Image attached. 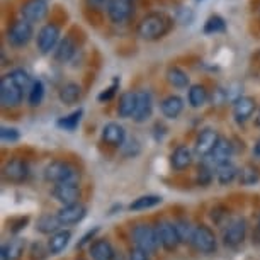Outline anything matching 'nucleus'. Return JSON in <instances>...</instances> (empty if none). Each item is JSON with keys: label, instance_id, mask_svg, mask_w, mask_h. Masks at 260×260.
I'll list each match as a JSON object with an SVG mask.
<instances>
[{"label": "nucleus", "instance_id": "39", "mask_svg": "<svg viewBox=\"0 0 260 260\" xmlns=\"http://www.w3.org/2000/svg\"><path fill=\"white\" fill-rule=\"evenodd\" d=\"M0 138H2L4 143H16V141L21 138V133L16 127H9V126H2L0 129Z\"/></svg>", "mask_w": 260, "mask_h": 260}, {"label": "nucleus", "instance_id": "20", "mask_svg": "<svg viewBox=\"0 0 260 260\" xmlns=\"http://www.w3.org/2000/svg\"><path fill=\"white\" fill-rule=\"evenodd\" d=\"M192 160H194V151L190 150L189 146H184V145L177 146V148L172 151V155H170L172 169L179 170V172L189 169L190 164H192Z\"/></svg>", "mask_w": 260, "mask_h": 260}, {"label": "nucleus", "instance_id": "50", "mask_svg": "<svg viewBox=\"0 0 260 260\" xmlns=\"http://www.w3.org/2000/svg\"><path fill=\"white\" fill-rule=\"evenodd\" d=\"M258 226H260V219H258Z\"/></svg>", "mask_w": 260, "mask_h": 260}, {"label": "nucleus", "instance_id": "17", "mask_svg": "<svg viewBox=\"0 0 260 260\" xmlns=\"http://www.w3.org/2000/svg\"><path fill=\"white\" fill-rule=\"evenodd\" d=\"M107 16L114 24L124 22L133 12V2L131 0H109L107 4Z\"/></svg>", "mask_w": 260, "mask_h": 260}, {"label": "nucleus", "instance_id": "45", "mask_svg": "<svg viewBox=\"0 0 260 260\" xmlns=\"http://www.w3.org/2000/svg\"><path fill=\"white\" fill-rule=\"evenodd\" d=\"M89 2L92 4V6H95V7H101V6H106L107 7L109 0H89Z\"/></svg>", "mask_w": 260, "mask_h": 260}, {"label": "nucleus", "instance_id": "13", "mask_svg": "<svg viewBox=\"0 0 260 260\" xmlns=\"http://www.w3.org/2000/svg\"><path fill=\"white\" fill-rule=\"evenodd\" d=\"M87 214V208L80 203L77 204H70V206H61L58 209V219H60L61 226H72V224L80 223Z\"/></svg>", "mask_w": 260, "mask_h": 260}, {"label": "nucleus", "instance_id": "42", "mask_svg": "<svg viewBox=\"0 0 260 260\" xmlns=\"http://www.w3.org/2000/svg\"><path fill=\"white\" fill-rule=\"evenodd\" d=\"M177 22H180V24H190L192 22V19H194V14H192V11L190 9H185V7H182V9H179L177 11Z\"/></svg>", "mask_w": 260, "mask_h": 260}, {"label": "nucleus", "instance_id": "38", "mask_svg": "<svg viewBox=\"0 0 260 260\" xmlns=\"http://www.w3.org/2000/svg\"><path fill=\"white\" fill-rule=\"evenodd\" d=\"M7 253H9V258L11 260H19L21 255L24 253V247H26V242L22 238H16V240H11L7 245Z\"/></svg>", "mask_w": 260, "mask_h": 260}, {"label": "nucleus", "instance_id": "6", "mask_svg": "<svg viewBox=\"0 0 260 260\" xmlns=\"http://www.w3.org/2000/svg\"><path fill=\"white\" fill-rule=\"evenodd\" d=\"M32 34H34L32 24L24 21V19H19V21H16L11 27H9L7 41H9V45L14 48H22L32 39Z\"/></svg>", "mask_w": 260, "mask_h": 260}, {"label": "nucleus", "instance_id": "46", "mask_svg": "<svg viewBox=\"0 0 260 260\" xmlns=\"http://www.w3.org/2000/svg\"><path fill=\"white\" fill-rule=\"evenodd\" d=\"M253 156L257 160H260V140H257V143L253 146Z\"/></svg>", "mask_w": 260, "mask_h": 260}, {"label": "nucleus", "instance_id": "51", "mask_svg": "<svg viewBox=\"0 0 260 260\" xmlns=\"http://www.w3.org/2000/svg\"><path fill=\"white\" fill-rule=\"evenodd\" d=\"M199 2H201V0H199Z\"/></svg>", "mask_w": 260, "mask_h": 260}, {"label": "nucleus", "instance_id": "43", "mask_svg": "<svg viewBox=\"0 0 260 260\" xmlns=\"http://www.w3.org/2000/svg\"><path fill=\"white\" fill-rule=\"evenodd\" d=\"M211 179H213V174H211L209 169H206V167H203V169H199V174H198V180L199 184H209Z\"/></svg>", "mask_w": 260, "mask_h": 260}, {"label": "nucleus", "instance_id": "35", "mask_svg": "<svg viewBox=\"0 0 260 260\" xmlns=\"http://www.w3.org/2000/svg\"><path fill=\"white\" fill-rule=\"evenodd\" d=\"M82 114H83V111H82V109L73 111L72 114H68V116H65V117H61V119H58L56 124L60 126V127H63V129H67V131H73L78 124H80Z\"/></svg>", "mask_w": 260, "mask_h": 260}, {"label": "nucleus", "instance_id": "22", "mask_svg": "<svg viewBox=\"0 0 260 260\" xmlns=\"http://www.w3.org/2000/svg\"><path fill=\"white\" fill-rule=\"evenodd\" d=\"M89 252H90L92 260H112L116 257L114 247H112L109 240H106V238H99V240H95V242H92Z\"/></svg>", "mask_w": 260, "mask_h": 260}, {"label": "nucleus", "instance_id": "40", "mask_svg": "<svg viewBox=\"0 0 260 260\" xmlns=\"http://www.w3.org/2000/svg\"><path fill=\"white\" fill-rule=\"evenodd\" d=\"M117 87H119V78H114L112 85H111V87H107V89H104L99 95H97V101H99V102H109V101L112 99V97L116 95Z\"/></svg>", "mask_w": 260, "mask_h": 260}, {"label": "nucleus", "instance_id": "4", "mask_svg": "<svg viewBox=\"0 0 260 260\" xmlns=\"http://www.w3.org/2000/svg\"><path fill=\"white\" fill-rule=\"evenodd\" d=\"M60 36H61V29L55 22H48L45 24L38 32L36 43H38V50L43 55H50L51 51L56 50V46L60 45Z\"/></svg>", "mask_w": 260, "mask_h": 260}, {"label": "nucleus", "instance_id": "25", "mask_svg": "<svg viewBox=\"0 0 260 260\" xmlns=\"http://www.w3.org/2000/svg\"><path fill=\"white\" fill-rule=\"evenodd\" d=\"M72 240V232L70 230H60L55 235H51L50 240H48V248H50L51 255H58L61 253L63 250L68 247Z\"/></svg>", "mask_w": 260, "mask_h": 260}, {"label": "nucleus", "instance_id": "33", "mask_svg": "<svg viewBox=\"0 0 260 260\" xmlns=\"http://www.w3.org/2000/svg\"><path fill=\"white\" fill-rule=\"evenodd\" d=\"M45 99V83L41 80H34L31 90H29V95H27V102L31 107H38L39 104Z\"/></svg>", "mask_w": 260, "mask_h": 260}, {"label": "nucleus", "instance_id": "28", "mask_svg": "<svg viewBox=\"0 0 260 260\" xmlns=\"http://www.w3.org/2000/svg\"><path fill=\"white\" fill-rule=\"evenodd\" d=\"M209 99V94L206 90L204 85L201 83H194V85L189 87V92H187V101H189V106L194 107V109H199L203 107L206 102Z\"/></svg>", "mask_w": 260, "mask_h": 260}, {"label": "nucleus", "instance_id": "23", "mask_svg": "<svg viewBox=\"0 0 260 260\" xmlns=\"http://www.w3.org/2000/svg\"><path fill=\"white\" fill-rule=\"evenodd\" d=\"M184 109V101L179 95H167L164 101L160 102V111L167 119H177L180 112Z\"/></svg>", "mask_w": 260, "mask_h": 260}, {"label": "nucleus", "instance_id": "41", "mask_svg": "<svg viewBox=\"0 0 260 260\" xmlns=\"http://www.w3.org/2000/svg\"><path fill=\"white\" fill-rule=\"evenodd\" d=\"M48 253H50V248L45 250L41 243H34L31 248V260H45Z\"/></svg>", "mask_w": 260, "mask_h": 260}, {"label": "nucleus", "instance_id": "3", "mask_svg": "<svg viewBox=\"0 0 260 260\" xmlns=\"http://www.w3.org/2000/svg\"><path fill=\"white\" fill-rule=\"evenodd\" d=\"M45 179L55 185L65 182H77L78 172L75 167H72L67 161H51L45 169Z\"/></svg>", "mask_w": 260, "mask_h": 260}, {"label": "nucleus", "instance_id": "1", "mask_svg": "<svg viewBox=\"0 0 260 260\" xmlns=\"http://www.w3.org/2000/svg\"><path fill=\"white\" fill-rule=\"evenodd\" d=\"M172 24H174V21L165 12H150L140 21L136 31H138V36L141 39L156 41V39H161L170 31Z\"/></svg>", "mask_w": 260, "mask_h": 260}, {"label": "nucleus", "instance_id": "32", "mask_svg": "<svg viewBox=\"0 0 260 260\" xmlns=\"http://www.w3.org/2000/svg\"><path fill=\"white\" fill-rule=\"evenodd\" d=\"M204 34H218V32H224L226 31V22L221 16L214 14V16L208 17V21L204 22V27H203Z\"/></svg>", "mask_w": 260, "mask_h": 260}, {"label": "nucleus", "instance_id": "15", "mask_svg": "<svg viewBox=\"0 0 260 260\" xmlns=\"http://www.w3.org/2000/svg\"><path fill=\"white\" fill-rule=\"evenodd\" d=\"M232 155H233V145H232V141H230L228 138H219V141L216 143L214 146V150L211 151V155L208 156V160H209V164L213 165V167H221L224 164H230V158H232Z\"/></svg>", "mask_w": 260, "mask_h": 260}, {"label": "nucleus", "instance_id": "21", "mask_svg": "<svg viewBox=\"0 0 260 260\" xmlns=\"http://www.w3.org/2000/svg\"><path fill=\"white\" fill-rule=\"evenodd\" d=\"M136 106H138V92L127 90L124 94H121L119 102H117V114L122 119H127V117H133Z\"/></svg>", "mask_w": 260, "mask_h": 260}, {"label": "nucleus", "instance_id": "16", "mask_svg": "<svg viewBox=\"0 0 260 260\" xmlns=\"http://www.w3.org/2000/svg\"><path fill=\"white\" fill-rule=\"evenodd\" d=\"M257 109V101L250 95H240L238 99L233 102V116L237 122H245L248 121L252 114Z\"/></svg>", "mask_w": 260, "mask_h": 260}, {"label": "nucleus", "instance_id": "36", "mask_svg": "<svg viewBox=\"0 0 260 260\" xmlns=\"http://www.w3.org/2000/svg\"><path fill=\"white\" fill-rule=\"evenodd\" d=\"M258 179H260L258 170L255 169V167H252V165L243 167V169L240 170V174H238V180H240V184H242V185H252V184L257 182Z\"/></svg>", "mask_w": 260, "mask_h": 260}, {"label": "nucleus", "instance_id": "7", "mask_svg": "<svg viewBox=\"0 0 260 260\" xmlns=\"http://www.w3.org/2000/svg\"><path fill=\"white\" fill-rule=\"evenodd\" d=\"M2 175L7 182L21 184L29 177V165L26 160L22 158H11L6 161L2 169Z\"/></svg>", "mask_w": 260, "mask_h": 260}, {"label": "nucleus", "instance_id": "47", "mask_svg": "<svg viewBox=\"0 0 260 260\" xmlns=\"http://www.w3.org/2000/svg\"><path fill=\"white\" fill-rule=\"evenodd\" d=\"M0 260H11L9 258V253H7V247L4 245L2 248H0Z\"/></svg>", "mask_w": 260, "mask_h": 260}, {"label": "nucleus", "instance_id": "19", "mask_svg": "<svg viewBox=\"0 0 260 260\" xmlns=\"http://www.w3.org/2000/svg\"><path fill=\"white\" fill-rule=\"evenodd\" d=\"M102 141L111 146H122L126 141V129L119 122H107L102 127Z\"/></svg>", "mask_w": 260, "mask_h": 260}, {"label": "nucleus", "instance_id": "9", "mask_svg": "<svg viewBox=\"0 0 260 260\" xmlns=\"http://www.w3.org/2000/svg\"><path fill=\"white\" fill-rule=\"evenodd\" d=\"M156 237H158V243L164 247L167 252H174L179 247L180 238L177 233V226L172 221H160L156 224Z\"/></svg>", "mask_w": 260, "mask_h": 260}, {"label": "nucleus", "instance_id": "18", "mask_svg": "<svg viewBox=\"0 0 260 260\" xmlns=\"http://www.w3.org/2000/svg\"><path fill=\"white\" fill-rule=\"evenodd\" d=\"M153 114V97L148 90L138 92V106H136L133 121L135 122H145L148 121Z\"/></svg>", "mask_w": 260, "mask_h": 260}, {"label": "nucleus", "instance_id": "29", "mask_svg": "<svg viewBox=\"0 0 260 260\" xmlns=\"http://www.w3.org/2000/svg\"><path fill=\"white\" fill-rule=\"evenodd\" d=\"M165 77H167V82H169L172 87H175V89H185V87H189V82H190L189 75L180 67H169Z\"/></svg>", "mask_w": 260, "mask_h": 260}, {"label": "nucleus", "instance_id": "12", "mask_svg": "<svg viewBox=\"0 0 260 260\" xmlns=\"http://www.w3.org/2000/svg\"><path fill=\"white\" fill-rule=\"evenodd\" d=\"M48 2L46 0H26L21 7V16L27 22H39L48 16Z\"/></svg>", "mask_w": 260, "mask_h": 260}, {"label": "nucleus", "instance_id": "5", "mask_svg": "<svg viewBox=\"0 0 260 260\" xmlns=\"http://www.w3.org/2000/svg\"><path fill=\"white\" fill-rule=\"evenodd\" d=\"M22 89L12 80V77L9 73L4 75L2 80H0V102H2V107H6V109L17 107L22 102Z\"/></svg>", "mask_w": 260, "mask_h": 260}, {"label": "nucleus", "instance_id": "34", "mask_svg": "<svg viewBox=\"0 0 260 260\" xmlns=\"http://www.w3.org/2000/svg\"><path fill=\"white\" fill-rule=\"evenodd\" d=\"M9 75L12 77V80L17 83L19 87L22 89V92H29L31 90V87H32V83L34 80H31V77H29V73L27 72H24L22 68H16V70H12Z\"/></svg>", "mask_w": 260, "mask_h": 260}, {"label": "nucleus", "instance_id": "31", "mask_svg": "<svg viewBox=\"0 0 260 260\" xmlns=\"http://www.w3.org/2000/svg\"><path fill=\"white\" fill-rule=\"evenodd\" d=\"M158 204H161L160 196L148 194V196H141V198L135 199L133 203L129 204V209L131 211H145V209L155 208V206H158Z\"/></svg>", "mask_w": 260, "mask_h": 260}, {"label": "nucleus", "instance_id": "37", "mask_svg": "<svg viewBox=\"0 0 260 260\" xmlns=\"http://www.w3.org/2000/svg\"><path fill=\"white\" fill-rule=\"evenodd\" d=\"M175 226H177V233H179V238H180V243H190L192 242V237H194V230L196 226H192L189 221H185V219H180V221L175 223Z\"/></svg>", "mask_w": 260, "mask_h": 260}, {"label": "nucleus", "instance_id": "26", "mask_svg": "<svg viewBox=\"0 0 260 260\" xmlns=\"http://www.w3.org/2000/svg\"><path fill=\"white\" fill-rule=\"evenodd\" d=\"M75 53H77L75 41H73L70 36H67V38H63L61 41H60V45L56 46V50H55V60L60 61V63H67V61L72 60Z\"/></svg>", "mask_w": 260, "mask_h": 260}, {"label": "nucleus", "instance_id": "8", "mask_svg": "<svg viewBox=\"0 0 260 260\" xmlns=\"http://www.w3.org/2000/svg\"><path fill=\"white\" fill-rule=\"evenodd\" d=\"M219 133L213 127H206L203 129L201 133L198 135V138H196V143H194V153L201 156V158H208L211 155V151L214 150L216 143L219 141Z\"/></svg>", "mask_w": 260, "mask_h": 260}, {"label": "nucleus", "instance_id": "49", "mask_svg": "<svg viewBox=\"0 0 260 260\" xmlns=\"http://www.w3.org/2000/svg\"><path fill=\"white\" fill-rule=\"evenodd\" d=\"M257 126L260 127V112H258V114H257Z\"/></svg>", "mask_w": 260, "mask_h": 260}, {"label": "nucleus", "instance_id": "2", "mask_svg": "<svg viewBox=\"0 0 260 260\" xmlns=\"http://www.w3.org/2000/svg\"><path fill=\"white\" fill-rule=\"evenodd\" d=\"M131 240L135 243V248L143 250L145 253H153L156 248L160 247L158 243V237H156V228L151 226V224L141 223L136 224L131 232Z\"/></svg>", "mask_w": 260, "mask_h": 260}, {"label": "nucleus", "instance_id": "14", "mask_svg": "<svg viewBox=\"0 0 260 260\" xmlns=\"http://www.w3.org/2000/svg\"><path fill=\"white\" fill-rule=\"evenodd\" d=\"M53 196L61 206H70L77 204L80 199V187L77 182H65V184H56L53 189Z\"/></svg>", "mask_w": 260, "mask_h": 260}, {"label": "nucleus", "instance_id": "27", "mask_svg": "<svg viewBox=\"0 0 260 260\" xmlns=\"http://www.w3.org/2000/svg\"><path fill=\"white\" fill-rule=\"evenodd\" d=\"M60 228H61V223L56 214H43L36 223L38 232L43 235H50V237L55 235L56 232H60Z\"/></svg>", "mask_w": 260, "mask_h": 260}, {"label": "nucleus", "instance_id": "11", "mask_svg": "<svg viewBox=\"0 0 260 260\" xmlns=\"http://www.w3.org/2000/svg\"><path fill=\"white\" fill-rule=\"evenodd\" d=\"M245 237H247V221L243 218H237L226 224L223 233V242L226 247L235 248L243 243Z\"/></svg>", "mask_w": 260, "mask_h": 260}, {"label": "nucleus", "instance_id": "48", "mask_svg": "<svg viewBox=\"0 0 260 260\" xmlns=\"http://www.w3.org/2000/svg\"><path fill=\"white\" fill-rule=\"evenodd\" d=\"M112 260H124V257H122V255H121V253H116V257H114V258H112Z\"/></svg>", "mask_w": 260, "mask_h": 260}, {"label": "nucleus", "instance_id": "44", "mask_svg": "<svg viewBox=\"0 0 260 260\" xmlns=\"http://www.w3.org/2000/svg\"><path fill=\"white\" fill-rule=\"evenodd\" d=\"M129 260H151L148 253H145L140 248H131L129 252Z\"/></svg>", "mask_w": 260, "mask_h": 260}, {"label": "nucleus", "instance_id": "24", "mask_svg": "<svg viewBox=\"0 0 260 260\" xmlns=\"http://www.w3.org/2000/svg\"><path fill=\"white\" fill-rule=\"evenodd\" d=\"M58 97L65 106H73L80 101L82 97V87L75 82H67L65 85H61L60 92H58Z\"/></svg>", "mask_w": 260, "mask_h": 260}, {"label": "nucleus", "instance_id": "10", "mask_svg": "<svg viewBox=\"0 0 260 260\" xmlns=\"http://www.w3.org/2000/svg\"><path fill=\"white\" fill-rule=\"evenodd\" d=\"M190 243H192L194 248L201 253H213L216 250V245H218L216 243L214 232L209 226H206V224H199V226H196L192 242Z\"/></svg>", "mask_w": 260, "mask_h": 260}, {"label": "nucleus", "instance_id": "30", "mask_svg": "<svg viewBox=\"0 0 260 260\" xmlns=\"http://www.w3.org/2000/svg\"><path fill=\"white\" fill-rule=\"evenodd\" d=\"M238 174H240V170L230 161V164H224L216 169V180L221 185H228V184H232L235 179H238Z\"/></svg>", "mask_w": 260, "mask_h": 260}]
</instances>
